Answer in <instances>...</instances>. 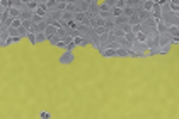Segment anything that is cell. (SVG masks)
Masks as SVG:
<instances>
[{
	"instance_id": "7c38bea8",
	"label": "cell",
	"mask_w": 179,
	"mask_h": 119,
	"mask_svg": "<svg viewBox=\"0 0 179 119\" xmlns=\"http://www.w3.org/2000/svg\"><path fill=\"white\" fill-rule=\"evenodd\" d=\"M167 36L169 38H179V27H167Z\"/></svg>"
},
{
	"instance_id": "6da1fadb",
	"label": "cell",
	"mask_w": 179,
	"mask_h": 119,
	"mask_svg": "<svg viewBox=\"0 0 179 119\" xmlns=\"http://www.w3.org/2000/svg\"><path fill=\"white\" fill-rule=\"evenodd\" d=\"M160 22L166 26V27H179V14L177 12H166L160 16Z\"/></svg>"
},
{
	"instance_id": "8fae6325",
	"label": "cell",
	"mask_w": 179,
	"mask_h": 119,
	"mask_svg": "<svg viewBox=\"0 0 179 119\" xmlns=\"http://www.w3.org/2000/svg\"><path fill=\"white\" fill-rule=\"evenodd\" d=\"M55 34H56V29L53 27V26H46V29H44V36H46V41H48V38H53Z\"/></svg>"
},
{
	"instance_id": "f35d334b",
	"label": "cell",
	"mask_w": 179,
	"mask_h": 119,
	"mask_svg": "<svg viewBox=\"0 0 179 119\" xmlns=\"http://www.w3.org/2000/svg\"><path fill=\"white\" fill-rule=\"evenodd\" d=\"M65 46H67V44H65V43H63V41H60V43H58V44H56V46H55V48H60V49H63V51H65Z\"/></svg>"
},
{
	"instance_id": "4316f807",
	"label": "cell",
	"mask_w": 179,
	"mask_h": 119,
	"mask_svg": "<svg viewBox=\"0 0 179 119\" xmlns=\"http://www.w3.org/2000/svg\"><path fill=\"white\" fill-rule=\"evenodd\" d=\"M17 36H19L21 39H24V38H28V31H26V29H24L22 26H21V27L17 29Z\"/></svg>"
},
{
	"instance_id": "e575fe53",
	"label": "cell",
	"mask_w": 179,
	"mask_h": 119,
	"mask_svg": "<svg viewBox=\"0 0 179 119\" xmlns=\"http://www.w3.org/2000/svg\"><path fill=\"white\" fill-rule=\"evenodd\" d=\"M28 41L31 44H36V34H32V32H28Z\"/></svg>"
},
{
	"instance_id": "9a60e30c",
	"label": "cell",
	"mask_w": 179,
	"mask_h": 119,
	"mask_svg": "<svg viewBox=\"0 0 179 119\" xmlns=\"http://www.w3.org/2000/svg\"><path fill=\"white\" fill-rule=\"evenodd\" d=\"M155 51H157V55H169L171 53V44L169 46H159Z\"/></svg>"
},
{
	"instance_id": "d6986e66",
	"label": "cell",
	"mask_w": 179,
	"mask_h": 119,
	"mask_svg": "<svg viewBox=\"0 0 179 119\" xmlns=\"http://www.w3.org/2000/svg\"><path fill=\"white\" fill-rule=\"evenodd\" d=\"M169 2V10L171 12H177L179 14V4L177 2H174V0H167Z\"/></svg>"
},
{
	"instance_id": "ab89813d",
	"label": "cell",
	"mask_w": 179,
	"mask_h": 119,
	"mask_svg": "<svg viewBox=\"0 0 179 119\" xmlns=\"http://www.w3.org/2000/svg\"><path fill=\"white\" fill-rule=\"evenodd\" d=\"M10 39H12V44H17V43H21V41H22L19 36H17V38H10Z\"/></svg>"
},
{
	"instance_id": "8992f818",
	"label": "cell",
	"mask_w": 179,
	"mask_h": 119,
	"mask_svg": "<svg viewBox=\"0 0 179 119\" xmlns=\"http://www.w3.org/2000/svg\"><path fill=\"white\" fill-rule=\"evenodd\" d=\"M32 16H34V12H31V10H28V9H24L22 12H21V16H19V19L22 20H31L32 19Z\"/></svg>"
},
{
	"instance_id": "52a82bcc",
	"label": "cell",
	"mask_w": 179,
	"mask_h": 119,
	"mask_svg": "<svg viewBox=\"0 0 179 119\" xmlns=\"http://www.w3.org/2000/svg\"><path fill=\"white\" fill-rule=\"evenodd\" d=\"M77 7H79L80 12H87L89 10V0H75Z\"/></svg>"
},
{
	"instance_id": "5b68a950",
	"label": "cell",
	"mask_w": 179,
	"mask_h": 119,
	"mask_svg": "<svg viewBox=\"0 0 179 119\" xmlns=\"http://www.w3.org/2000/svg\"><path fill=\"white\" fill-rule=\"evenodd\" d=\"M130 49H133V51H136V53H147L148 51L147 44H145V43H138V41H135V43L131 44Z\"/></svg>"
},
{
	"instance_id": "836d02e7",
	"label": "cell",
	"mask_w": 179,
	"mask_h": 119,
	"mask_svg": "<svg viewBox=\"0 0 179 119\" xmlns=\"http://www.w3.org/2000/svg\"><path fill=\"white\" fill-rule=\"evenodd\" d=\"M97 17H101L103 20H107V19H111V16H109V12H99V16Z\"/></svg>"
},
{
	"instance_id": "e0dca14e",
	"label": "cell",
	"mask_w": 179,
	"mask_h": 119,
	"mask_svg": "<svg viewBox=\"0 0 179 119\" xmlns=\"http://www.w3.org/2000/svg\"><path fill=\"white\" fill-rule=\"evenodd\" d=\"M135 39L138 41V43H147L148 36H147V34H143V32L140 31V32H136V34H135Z\"/></svg>"
},
{
	"instance_id": "3957f363",
	"label": "cell",
	"mask_w": 179,
	"mask_h": 119,
	"mask_svg": "<svg viewBox=\"0 0 179 119\" xmlns=\"http://www.w3.org/2000/svg\"><path fill=\"white\" fill-rule=\"evenodd\" d=\"M89 14L91 17H97L99 16V2L97 0H89Z\"/></svg>"
},
{
	"instance_id": "d590c367",
	"label": "cell",
	"mask_w": 179,
	"mask_h": 119,
	"mask_svg": "<svg viewBox=\"0 0 179 119\" xmlns=\"http://www.w3.org/2000/svg\"><path fill=\"white\" fill-rule=\"evenodd\" d=\"M31 26H32V22H31V20H24V22H22V27L26 29L28 32H29V29H31Z\"/></svg>"
},
{
	"instance_id": "d6a6232c",
	"label": "cell",
	"mask_w": 179,
	"mask_h": 119,
	"mask_svg": "<svg viewBox=\"0 0 179 119\" xmlns=\"http://www.w3.org/2000/svg\"><path fill=\"white\" fill-rule=\"evenodd\" d=\"M9 31V38H17V29L16 27H7Z\"/></svg>"
},
{
	"instance_id": "8d00e7d4",
	"label": "cell",
	"mask_w": 179,
	"mask_h": 119,
	"mask_svg": "<svg viewBox=\"0 0 179 119\" xmlns=\"http://www.w3.org/2000/svg\"><path fill=\"white\" fill-rule=\"evenodd\" d=\"M41 20H44V19H41V17H38V16H32V19H31V22L32 24H39Z\"/></svg>"
},
{
	"instance_id": "ac0fdd59",
	"label": "cell",
	"mask_w": 179,
	"mask_h": 119,
	"mask_svg": "<svg viewBox=\"0 0 179 119\" xmlns=\"http://www.w3.org/2000/svg\"><path fill=\"white\" fill-rule=\"evenodd\" d=\"M44 5H46V10L48 12H53V10H55V7H56V0H46Z\"/></svg>"
},
{
	"instance_id": "44dd1931",
	"label": "cell",
	"mask_w": 179,
	"mask_h": 119,
	"mask_svg": "<svg viewBox=\"0 0 179 119\" xmlns=\"http://www.w3.org/2000/svg\"><path fill=\"white\" fill-rule=\"evenodd\" d=\"M114 56L116 58H126V49L125 48H118L114 51Z\"/></svg>"
},
{
	"instance_id": "4dcf8cb0",
	"label": "cell",
	"mask_w": 179,
	"mask_h": 119,
	"mask_svg": "<svg viewBox=\"0 0 179 119\" xmlns=\"http://www.w3.org/2000/svg\"><path fill=\"white\" fill-rule=\"evenodd\" d=\"M106 32H107L106 27H95L94 29V34L95 36H103V34H106Z\"/></svg>"
},
{
	"instance_id": "1f68e13d",
	"label": "cell",
	"mask_w": 179,
	"mask_h": 119,
	"mask_svg": "<svg viewBox=\"0 0 179 119\" xmlns=\"http://www.w3.org/2000/svg\"><path fill=\"white\" fill-rule=\"evenodd\" d=\"M21 26H22V20L21 19H14L12 20V24H10V27H16V29H19Z\"/></svg>"
},
{
	"instance_id": "7402d4cb",
	"label": "cell",
	"mask_w": 179,
	"mask_h": 119,
	"mask_svg": "<svg viewBox=\"0 0 179 119\" xmlns=\"http://www.w3.org/2000/svg\"><path fill=\"white\" fill-rule=\"evenodd\" d=\"M125 41H126V43L131 46V44L136 41V39H135V34H133V32H128V34H125Z\"/></svg>"
},
{
	"instance_id": "f546056e",
	"label": "cell",
	"mask_w": 179,
	"mask_h": 119,
	"mask_svg": "<svg viewBox=\"0 0 179 119\" xmlns=\"http://www.w3.org/2000/svg\"><path fill=\"white\" fill-rule=\"evenodd\" d=\"M48 41H50V44H51V46H56V44H58L62 39H60L58 36H53V38H48Z\"/></svg>"
},
{
	"instance_id": "30bf717a",
	"label": "cell",
	"mask_w": 179,
	"mask_h": 119,
	"mask_svg": "<svg viewBox=\"0 0 179 119\" xmlns=\"http://www.w3.org/2000/svg\"><path fill=\"white\" fill-rule=\"evenodd\" d=\"M26 9L34 12L36 9H38V0H26Z\"/></svg>"
},
{
	"instance_id": "ba28073f",
	"label": "cell",
	"mask_w": 179,
	"mask_h": 119,
	"mask_svg": "<svg viewBox=\"0 0 179 119\" xmlns=\"http://www.w3.org/2000/svg\"><path fill=\"white\" fill-rule=\"evenodd\" d=\"M99 55L103 56V58H114V51L109 49V48H103V49H99Z\"/></svg>"
},
{
	"instance_id": "603a6c76",
	"label": "cell",
	"mask_w": 179,
	"mask_h": 119,
	"mask_svg": "<svg viewBox=\"0 0 179 119\" xmlns=\"http://www.w3.org/2000/svg\"><path fill=\"white\" fill-rule=\"evenodd\" d=\"M7 39H9V31L7 27L2 26V29H0V41H7Z\"/></svg>"
},
{
	"instance_id": "d4e9b609",
	"label": "cell",
	"mask_w": 179,
	"mask_h": 119,
	"mask_svg": "<svg viewBox=\"0 0 179 119\" xmlns=\"http://www.w3.org/2000/svg\"><path fill=\"white\" fill-rule=\"evenodd\" d=\"M123 16H125V17H131V16H135V9H131V7H125V9H123Z\"/></svg>"
},
{
	"instance_id": "60d3db41",
	"label": "cell",
	"mask_w": 179,
	"mask_h": 119,
	"mask_svg": "<svg viewBox=\"0 0 179 119\" xmlns=\"http://www.w3.org/2000/svg\"><path fill=\"white\" fill-rule=\"evenodd\" d=\"M179 43V38H171V44H176Z\"/></svg>"
},
{
	"instance_id": "9c48e42d",
	"label": "cell",
	"mask_w": 179,
	"mask_h": 119,
	"mask_svg": "<svg viewBox=\"0 0 179 119\" xmlns=\"http://www.w3.org/2000/svg\"><path fill=\"white\" fill-rule=\"evenodd\" d=\"M152 7H154V0H143V2H142V10L150 12Z\"/></svg>"
},
{
	"instance_id": "484cf974",
	"label": "cell",
	"mask_w": 179,
	"mask_h": 119,
	"mask_svg": "<svg viewBox=\"0 0 179 119\" xmlns=\"http://www.w3.org/2000/svg\"><path fill=\"white\" fill-rule=\"evenodd\" d=\"M44 41H46V36H44V32H38V34H36V44L44 43Z\"/></svg>"
},
{
	"instance_id": "7a4b0ae2",
	"label": "cell",
	"mask_w": 179,
	"mask_h": 119,
	"mask_svg": "<svg viewBox=\"0 0 179 119\" xmlns=\"http://www.w3.org/2000/svg\"><path fill=\"white\" fill-rule=\"evenodd\" d=\"M73 61H75V55L70 53V51H63L62 55H60V58H58L60 65H72Z\"/></svg>"
},
{
	"instance_id": "f1b7e54d",
	"label": "cell",
	"mask_w": 179,
	"mask_h": 119,
	"mask_svg": "<svg viewBox=\"0 0 179 119\" xmlns=\"http://www.w3.org/2000/svg\"><path fill=\"white\" fill-rule=\"evenodd\" d=\"M114 7H118V9L123 10V9L126 7V2H125V0H114Z\"/></svg>"
},
{
	"instance_id": "ffe728a7",
	"label": "cell",
	"mask_w": 179,
	"mask_h": 119,
	"mask_svg": "<svg viewBox=\"0 0 179 119\" xmlns=\"http://www.w3.org/2000/svg\"><path fill=\"white\" fill-rule=\"evenodd\" d=\"M104 27H106V31H107V32H111L113 29L116 27V26H114V22H113V19H107V20H104Z\"/></svg>"
},
{
	"instance_id": "277c9868",
	"label": "cell",
	"mask_w": 179,
	"mask_h": 119,
	"mask_svg": "<svg viewBox=\"0 0 179 119\" xmlns=\"http://www.w3.org/2000/svg\"><path fill=\"white\" fill-rule=\"evenodd\" d=\"M114 7V0H104V2H99V12H109Z\"/></svg>"
},
{
	"instance_id": "5bb4252c",
	"label": "cell",
	"mask_w": 179,
	"mask_h": 119,
	"mask_svg": "<svg viewBox=\"0 0 179 119\" xmlns=\"http://www.w3.org/2000/svg\"><path fill=\"white\" fill-rule=\"evenodd\" d=\"M7 12H9V17H10L12 20L14 19H19V16H21V10H17V9H7Z\"/></svg>"
},
{
	"instance_id": "83f0119b",
	"label": "cell",
	"mask_w": 179,
	"mask_h": 119,
	"mask_svg": "<svg viewBox=\"0 0 179 119\" xmlns=\"http://www.w3.org/2000/svg\"><path fill=\"white\" fill-rule=\"evenodd\" d=\"M62 20H65V22L73 20V14H70V12H63V14H62Z\"/></svg>"
},
{
	"instance_id": "2e32d148",
	"label": "cell",
	"mask_w": 179,
	"mask_h": 119,
	"mask_svg": "<svg viewBox=\"0 0 179 119\" xmlns=\"http://www.w3.org/2000/svg\"><path fill=\"white\" fill-rule=\"evenodd\" d=\"M169 44H171L169 36H159V46H169Z\"/></svg>"
},
{
	"instance_id": "4fadbf2b",
	"label": "cell",
	"mask_w": 179,
	"mask_h": 119,
	"mask_svg": "<svg viewBox=\"0 0 179 119\" xmlns=\"http://www.w3.org/2000/svg\"><path fill=\"white\" fill-rule=\"evenodd\" d=\"M65 9H67V0H56V7H55V10H58V12H65Z\"/></svg>"
},
{
	"instance_id": "cb8c5ba5",
	"label": "cell",
	"mask_w": 179,
	"mask_h": 119,
	"mask_svg": "<svg viewBox=\"0 0 179 119\" xmlns=\"http://www.w3.org/2000/svg\"><path fill=\"white\" fill-rule=\"evenodd\" d=\"M128 24L133 27V26H138V24H142V22H140V19L136 16H131V17H128Z\"/></svg>"
},
{
	"instance_id": "74e56055",
	"label": "cell",
	"mask_w": 179,
	"mask_h": 119,
	"mask_svg": "<svg viewBox=\"0 0 179 119\" xmlns=\"http://www.w3.org/2000/svg\"><path fill=\"white\" fill-rule=\"evenodd\" d=\"M39 117H43V119H50V114H48V112H44V111H41V112H39Z\"/></svg>"
}]
</instances>
